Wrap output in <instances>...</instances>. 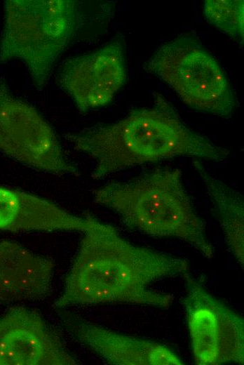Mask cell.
<instances>
[{
	"instance_id": "cell-2",
	"label": "cell",
	"mask_w": 244,
	"mask_h": 365,
	"mask_svg": "<svg viewBox=\"0 0 244 365\" xmlns=\"http://www.w3.org/2000/svg\"><path fill=\"white\" fill-rule=\"evenodd\" d=\"M94 163L100 180L145 163L187 156L223 161L229 150L191 130L165 102L131 112L111 124L65 136Z\"/></svg>"
},
{
	"instance_id": "cell-10",
	"label": "cell",
	"mask_w": 244,
	"mask_h": 365,
	"mask_svg": "<svg viewBox=\"0 0 244 365\" xmlns=\"http://www.w3.org/2000/svg\"><path fill=\"white\" fill-rule=\"evenodd\" d=\"M95 218L70 213L35 194L0 185V230L75 231L84 232Z\"/></svg>"
},
{
	"instance_id": "cell-14",
	"label": "cell",
	"mask_w": 244,
	"mask_h": 365,
	"mask_svg": "<svg viewBox=\"0 0 244 365\" xmlns=\"http://www.w3.org/2000/svg\"><path fill=\"white\" fill-rule=\"evenodd\" d=\"M203 12L207 21L220 31L231 36L243 38V0H206Z\"/></svg>"
},
{
	"instance_id": "cell-6",
	"label": "cell",
	"mask_w": 244,
	"mask_h": 365,
	"mask_svg": "<svg viewBox=\"0 0 244 365\" xmlns=\"http://www.w3.org/2000/svg\"><path fill=\"white\" fill-rule=\"evenodd\" d=\"M0 151L47 173L78 175L65 158L49 124L31 105L16 97L0 79Z\"/></svg>"
},
{
	"instance_id": "cell-3",
	"label": "cell",
	"mask_w": 244,
	"mask_h": 365,
	"mask_svg": "<svg viewBox=\"0 0 244 365\" xmlns=\"http://www.w3.org/2000/svg\"><path fill=\"white\" fill-rule=\"evenodd\" d=\"M94 201L117 213L129 227L158 237H176L208 259L215 255L202 219L185 190L179 168H158L95 190Z\"/></svg>"
},
{
	"instance_id": "cell-8",
	"label": "cell",
	"mask_w": 244,
	"mask_h": 365,
	"mask_svg": "<svg viewBox=\"0 0 244 365\" xmlns=\"http://www.w3.org/2000/svg\"><path fill=\"white\" fill-rule=\"evenodd\" d=\"M126 77L123 48L115 41L91 53L66 60L57 82L78 109L86 112L109 103Z\"/></svg>"
},
{
	"instance_id": "cell-12",
	"label": "cell",
	"mask_w": 244,
	"mask_h": 365,
	"mask_svg": "<svg viewBox=\"0 0 244 365\" xmlns=\"http://www.w3.org/2000/svg\"><path fill=\"white\" fill-rule=\"evenodd\" d=\"M79 340L106 362L115 365H182L181 359L168 347L91 324L75 328Z\"/></svg>"
},
{
	"instance_id": "cell-9",
	"label": "cell",
	"mask_w": 244,
	"mask_h": 365,
	"mask_svg": "<svg viewBox=\"0 0 244 365\" xmlns=\"http://www.w3.org/2000/svg\"><path fill=\"white\" fill-rule=\"evenodd\" d=\"M35 310L17 307L0 316V365H76Z\"/></svg>"
},
{
	"instance_id": "cell-11",
	"label": "cell",
	"mask_w": 244,
	"mask_h": 365,
	"mask_svg": "<svg viewBox=\"0 0 244 365\" xmlns=\"http://www.w3.org/2000/svg\"><path fill=\"white\" fill-rule=\"evenodd\" d=\"M53 261L11 241H0V303L44 300L51 291Z\"/></svg>"
},
{
	"instance_id": "cell-4",
	"label": "cell",
	"mask_w": 244,
	"mask_h": 365,
	"mask_svg": "<svg viewBox=\"0 0 244 365\" xmlns=\"http://www.w3.org/2000/svg\"><path fill=\"white\" fill-rule=\"evenodd\" d=\"M82 21L76 1H6L0 37V63L13 59L21 60L34 86L42 90Z\"/></svg>"
},
{
	"instance_id": "cell-7",
	"label": "cell",
	"mask_w": 244,
	"mask_h": 365,
	"mask_svg": "<svg viewBox=\"0 0 244 365\" xmlns=\"http://www.w3.org/2000/svg\"><path fill=\"white\" fill-rule=\"evenodd\" d=\"M184 298L191 350L198 365L244 362L243 319L189 273Z\"/></svg>"
},
{
	"instance_id": "cell-13",
	"label": "cell",
	"mask_w": 244,
	"mask_h": 365,
	"mask_svg": "<svg viewBox=\"0 0 244 365\" xmlns=\"http://www.w3.org/2000/svg\"><path fill=\"white\" fill-rule=\"evenodd\" d=\"M193 164L217 212L226 241L241 267L244 263V201L240 192L212 175L197 159Z\"/></svg>"
},
{
	"instance_id": "cell-1",
	"label": "cell",
	"mask_w": 244,
	"mask_h": 365,
	"mask_svg": "<svg viewBox=\"0 0 244 365\" xmlns=\"http://www.w3.org/2000/svg\"><path fill=\"white\" fill-rule=\"evenodd\" d=\"M83 233L55 306L126 303L168 307L173 296L151 285L189 273L182 257L135 245L96 218Z\"/></svg>"
},
{
	"instance_id": "cell-5",
	"label": "cell",
	"mask_w": 244,
	"mask_h": 365,
	"mask_svg": "<svg viewBox=\"0 0 244 365\" xmlns=\"http://www.w3.org/2000/svg\"><path fill=\"white\" fill-rule=\"evenodd\" d=\"M144 69L165 82L187 105L229 119L235 98L216 59L195 40L177 37L161 45Z\"/></svg>"
}]
</instances>
